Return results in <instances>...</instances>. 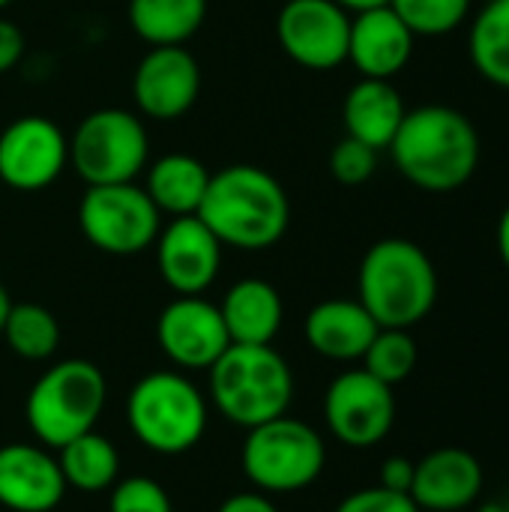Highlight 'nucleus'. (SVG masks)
Listing matches in <instances>:
<instances>
[{"instance_id":"obj_1","label":"nucleus","mask_w":509,"mask_h":512,"mask_svg":"<svg viewBox=\"0 0 509 512\" xmlns=\"http://www.w3.org/2000/svg\"><path fill=\"white\" fill-rule=\"evenodd\" d=\"M387 150L399 174L423 192H456L480 165L477 126L450 105L408 111Z\"/></svg>"},{"instance_id":"obj_2","label":"nucleus","mask_w":509,"mask_h":512,"mask_svg":"<svg viewBox=\"0 0 509 512\" xmlns=\"http://www.w3.org/2000/svg\"><path fill=\"white\" fill-rule=\"evenodd\" d=\"M195 216L222 246L261 252L285 237L291 201L270 171L258 165H228L210 174V186Z\"/></svg>"},{"instance_id":"obj_3","label":"nucleus","mask_w":509,"mask_h":512,"mask_svg":"<svg viewBox=\"0 0 509 512\" xmlns=\"http://www.w3.org/2000/svg\"><path fill=\"white\" fill-rule=\"evenodd\" d=\"M357 300L378 327L411 330L435 309L438 300V273L432 258L414 240H378L360 261Z\"/></svg>"},{"instance_id":"obj_4","label":"nucleus","mask_w":509,"mask_h":512,"mask_svg":"<svg viewBox=\"0 0 509 512\" xmlns=\"http://www.w3.org/2000/svg\"><path fill=\"white\" fill-rule=\"evenodd\" d=\"M213 408L237 429H255L288 414L294 372L273 345H228L207 369Z\"/></svg>"},{"instance_id":"obj_5","label":"nucleus","mask_w":509,"mask_h":512,"mask_svg":"<svg viewBox=\"0 0 509 512\" xmlns=\"http://www.w3.org/2000/svg\"><path fill=\"white\" fill-rule=\"evenodd\" d=\"M210 405L201 387L183 372H150L126 396V423L141 447L159 456L195 450L207 432Z\"/></svg>"},{"instance_id":"obj_6","label":"nucleus","mask_w":509,"mask_h":512,"mask_svg":"<svg viewBox=\"0 0 509 512\" xmlns=\"http://www.w3.org/2000/svg\"><path fill=\"white\" fill-rule=\"evenodd\" d=\"M105 402L108 381L96 363L78 357L60 360L33 381L24 399V420L42 447L60 450L96 429Z\"/></svg>"},{"instance_id":"obj_7","label":"nucleus","mask_w":509,"mask_h":512,"mask_svg":"<svg viewBox=\"0 0 509 512\" xmlns=\"http://www.w3.org/2000/svg\"><path fill=\"white\" fill-rule=\"evenodd\" d=\"M246 480L264 495H294L309 489L327 468V444L315 426L297 417H276L246 429L240 447Z\"/></svg>"},{"instance_id":"obj_8","label":"nucleus","mask_w":509,"mask_h":512,"mask_svg":"<svg viewBox=\"0 0 509 512\" xmlns=\"http://www.w3.org/2000/svg\"><path fill=\"white\" fill-rule=\"evenodd\" d=\"M147 156V126L126 108L90 111L69 138V162L87 186L135 183L147 168Z\"/></svg>"},{"instance_id":"obj_9","label":"nucleus","mask_w":509,"mask_h":512,"mask_svg":"<svg viewBox=\"0 0 509 512\" xmlns=\"http://www.w3.org/2000/svg\"><path fill=\"white\" fill-rule=\"evenodd\" d=\"M78 225L87 243L105 255H138L156 243L162 213L135 183L87 186L78 204Z\"/></svg>"},{"instance_id":"obj_10","label":"nucleus","mask_w":509,"mask_h":512,"mask_svg":"<svg viewBox=\"0 0 509 512\" xmlns=\"http://www.w3.org/2000/svg\"><path fill=\"white\" fill-rule=\"evenodd\" d=\"M324 423L330 435L351 450H369L381 444L396 426L393 387L366 369L336 375L324 393Z\"/></svg>"},{"instance_id":"obj_11","label":"nucleus","mask_w":509,"mask_h":512,"mask_svg":"<svg viewBox=\"0 0 509 512\" xmlns=\"http://www.w3.org/2000/svg\"><path fill=\"white\" fill-rule=\"evenodd\" d=\"M351 12L336 0H288L276 18L279 48L303 69L327 72L348 60Z\"/></svg>"},{"instance_id":"obj_12","label":"nucleus","mask_w":509,"mask_h":512,"mask_svg":"<svg viewBox=\"0 0 509 512\" xmlns=\"http://www.w3.org/2000/svg\"><path fill=\"white\" fill-rule=\"evenodd\" d=\"M69 165V138L42 117H15L0 132V180L15 192H39L60 180Z\"/></svg>"},{"instance_id":"obj_13","label":"nucleus","mask_w":509,"mask_h":512,"mask_svg":"<svg viewBox=\"0 0 509 512\" xmlns=\"http://www.w3.org/2000/svg\"><path fill=\"white\" fill-rule=\"evenodd\" d=\"M159 351L183 372H207L231 345L219 306L204 297L171 300L156 321Z\"/></svg>"},{"instance_id":"obj_14","label":"nucleus","mask_w":509,"mask_h":512,"mask_svg":"<svg viewBox=\"0 0 509 512\" xmlns=\"http://www.w3.org/2000/svg\"><path fill=\"white\" fill-rule=\"evenodd\" d=\"M201 93V66L183 45L150 48L132 75V99L138 111L150 120L183 117Z\"/></svg>"},{"instance_id":"obj_15","label":"nucleus","mask_w":509,"mask_h":512,"mask_svg":"<svg viewBox=\"0 0 509 512\" xmlns=\"http://www.w3.org/2000/svg\"><path fill=\"white\" fill-rule=\"evenodd\" d=\"M156 267L177 297H201L219 276L222 243L198 216H177L156 237Z\"/></svg>"},{"instance_id":"obj_16","label":"nucleus","mask_w":509,"mask_h":512,"mask_svg":"<svg viewBox=\"0 0 509 512\" xmlns=\"http://www.w3.org/2000/svg\"><path fill=\"white\" fill-rule=\"evenodd\" d=\"M66 495L57 456L42 444L0 447V507L9 512H54Z\"/></svg>"},{"instance_id":"obj_17","label":"nucleus","mask_w":509,"mask_h":512,"mask_svg":"<svg viewBox=\"0 0 509 512\" xmlns=\"http://www.w3.org/2000/svg\"><path fill=\"white\" fill-rule=\"evenodd\" d=\"M483 483V465L471 450L441 447L414 462L411 498L423 512H459L480 498Z\"/></svg>"},{"instance_id":"obj_18","label":"nucleus","mask_w":509,"mask_h":512,"mask_svg":"<svg viewBox=\"0 0 509 512\" xmlns=\"http://www.w3.org/2000/svg\"><path fill=\"white\" fill-rule=\"evenodd\" d=\"M414 33L393 12V6H375L354 12L348 36V60L360 78L393 81L414 54Z\"/></svg>"},{"instance_id":"obj_19","label":"nucleus","mask_w":509,"mask_h":512,"mask_svg":"<svg viewBox=\"0 0 509 512\" xmlns=\"http://www.w3.org/2000/svg\"><path fill=\"white\" fill-rule=\"evenodd\" d=\"M378 330L381 327L366 312V306L360 300H345V297H333V300L312 306L303 321L306 345L318 357L336 360V363L363 360Z\"/></svg>"},{"instance_id":"obj_20","label":"nucleus","mask_w":509,"mask_h":512,"mask_svg":"<svg viewBox=\"0 0 509 512\" xmlns=\"http://www.w3.org/2000/svg\"><path fill=\"white\" fill-rule=\"evenodd\" d=\"M219 315L225 321L231 345H273L285 321V306L279 291L267 279L252 276L234 282L225 291Z\"/></svg>"},{"instance_id":"obj_21","label":"nucleus","mask_w":509,"mask_h":512,"mask_svg":"<svg viewBox=\"0 0 509 512\" xmlns=\"http://www.w3.org/2000/svg\"><path fill=\"white\" fill-rule=\"evenodd\" d=\"M405 114L408 108L402 102V93L393 87V81H381V78H360L348 90L342 105L345 132L378 153L390 147Z\"/></svg>"},{"instance_id":"obj_22","label":"nucleus","mask_w":509,"mask_h":512,"mask_svg":"<svg viewBox=\"0 0 509 512\" xmlns=\"http://www.w3.org/2000/svg\"><path fill=\"white\" fill-rule=\"evenodd\" d=\"M210 186V171L201 159L189 153H165L147 168V186L144 192L156 204L159 213L177 216H195L204 192Z\"/></svg>"},{"instance_id":"obj_23","label":"nucleus","mask_w":509,"mask_h":512,"mask_svg":"<svg viewBox=\"0 0 509 512\" xmlns=\"http://www.w3.org/2000/svg\"><path fill=\"white\" fill-rule=\"evenodd\" d=\"M126 15L147 45H186L207 18V0H129Z\"/></svg>"},{"instance_id":"obj_24","label":"nucleus","mask_w":509,"mask_h":512,"mask_svg":"<svg viewBox=\"0 0 509 512\" xmlns=\"http://www.w3.org/2000/svg\"><path fill=\"white\" fill-rule=\"evenodd\" d=\"M57 462H60L66 489H75L84 495L108 492L120 477V453L114 441L99 435L96 429L60 447Z\"/></svg>"},{"instance_id":"obj_25","label":"nucleus","mask_w":509,"mask_h":512,"mask_svg":"<svg viewBox=\"0 0 509 512\" xmlns=\"http://www.w3.org/2000/svg\"><path fill=\"white\" fill-rule=\"evenodd\" d=\"M471 63L477 72L509 90V0H489L471 24Z\"/></svg>"},{"instance_id":"obj_26","label":"nucleus","mask_w":509,"mask_h":512,"mask_svg":"<svg viewBox=\"0 0 509 512\" xmlns=\"http://www.w3.org/2000/svg\"><path fill=\"white\" fill-rule=\"evenodd\" d=\"M0 336L9 351L27 363L51 360L60 348V324L54 312L39 303H12Z\"/></svg>"},{"instance_id":"obj_27","label":"nucleus","mask_w":509,"mask_h":512,"mask_svg":"<svg viewBox=\"0 0 509 512\" xmlns=\"http://www.w3.org/2000/svg\"><path fill=\"white\" fill-rule=\"evenodd\" d=\"M417 360H420V351H417L411 330L381 327L363 354V369L375 375L378 381L396 387L411 378V372L417 369Z\"/></svg>"},{"instance_id":"obj_28","label":"nucleus","mask_w":509,"mask_h":512,"mask_svg":"<svg viewBox=\"0 0 509 512\" xmlns=\"http://www.w3.org/2000/svg\"><path fill=\"white\" fill-rule=\"evenodd\" d=\"M390 6L414 36L453 33L471 12V0H390Z\"/></svg>"},{"instance_id":"obj_29","label":"nucleus","mask_w":509,"mask_h":512,"mask_svg":"<svg viewBox=\"0 0 509 512\" xmlns=\"http://www.w3.org/2000/svg\"><path fill=\"white\" fill-rule=\"evenodd\" d=\"M108 512H174V507L153 477H126L111 486Z\"/></svg>"},{"instance_id":"obj_30","label":"nucleus","mask_w":509,"mask_h":512,"mask_svg":"<svg viewBox=\"0 0 509 512\" xmlns=\"http://www.w3.org/2000/svg\"><path fill=\"white\" fill-rule=\"evenodd\" d=\"M378 168V150L369 144L345 135L333 150H330V174L345 183V186H360L366 183Z\"/></svg>"},{"instance_id":"obj_31","label":"nucleus","mask_w":509,"mask_h":512,"mask_svg":"<svg viewBox=\"0 0 509 512\" xmlns=\"http://www.w3.org/2000/svg\"><path fill=\"white\" fill-rule=\"evenodd\" d=\"M333 512H423L411 495L402 492H390L384 486H369V489H357L351 492L345 501H339V507Z\"/></svg>"},{"instance_id":"obj_32","label":"nucleus","mask_w":509,"mask_h":512,"mask_svg":"<svg viewBox=\"0 0 509 512\" xmlns=\"http://www.w3.org/2000/svg\"><path fill=\"white\" fill-rule=\"evenodd\" d=\"M378 486H384V489H390V492L411 495V486H414V462L405 459V456H390V459H384Z\"/></svg>"},{"instance_id":"obj_33","label":"nucleus","mask_w":509,"mask_h":512,"mask_svg":"<svg viewBox=\"0 0 509 512\" xmlns=\"http://www.w3.org/2000/svg\"><path fill=\"white\" fill-rule=\"evenodd\" d=\"M21 57H24V33H21V27L15 21H9V18H0V75L15 69Z\"/></svg>"},{"instance_id":"obj_34","label":"nucleus","mask_w":509,"mask_h":512,"mask_svg":"<svg viewBox=\"0 0 509 512\" xmlns=\"http://www.w3.org/2000/svg\"><path fill=\"white\" fill-rule=\"evenodd\" d=\"M216 512H279V507L264 492H237L225 498Z\"/></svg>"},{"instance_id":"obj_35","label":"nucleus","mask_w":509,"mask_h":512,"mask_svg":"<svg viewBox=\"0 0 509 512\" xmlns=\"http://www.w3.org/2000/svg\"><path fill=\"white\" fill-rule=\"evenodd\" d=\"M498 252H501V261L509 270V207L501 213V222H498Z\"/></svg>"},{"instance_id":"obj_36","label":"nucleus","mask_w":509,"mask_h":512,"mask_svg":"<svg viewBox=\"0 0 509 512\" xmlns=\"http://www.w3.org/2000/svg\"><path fill=\"white\" fill-rule=\"evenodd\" d=\"M342 9L348 12H363V9H375V6H387L390 0H336Z\"/></svg>"},{"instance_id":"obj_37","label":"nucleus","mask_w":509,"mask_h":512,"mask_svg":"<svg viewBox=\"0 0 509 512\" xmlns=\"http://www.w3.org/2000/svg\"><path fill=\"white\" fill-rule=\"evenodd\" d=\"M9 309H12V297H9V291L3 288V282H0V333H3V324H6Z\"/></svg>"},{"instance_id":"obj_38","label":"nucleus","mask_w":509,"mask_h":512,"mask_svg":"<svg viewBox=\"0 0 509 512\" xmlns=\"http://www.w3.org/2000/svg\"><path fill=\"white\" fill-rule=\"evenodd\" d=\"M9 3H12V0H0V9H6Z\"/></svg>"}]
</instances>
